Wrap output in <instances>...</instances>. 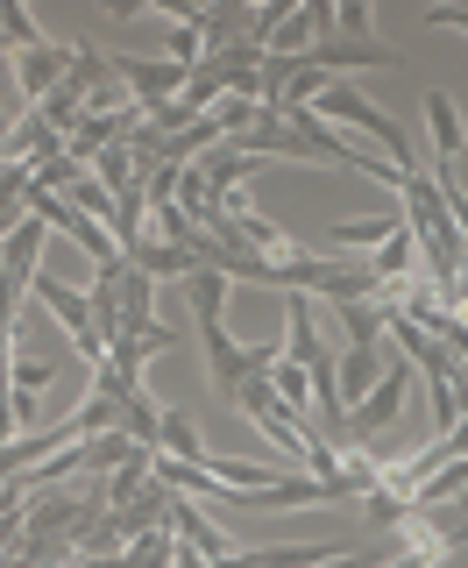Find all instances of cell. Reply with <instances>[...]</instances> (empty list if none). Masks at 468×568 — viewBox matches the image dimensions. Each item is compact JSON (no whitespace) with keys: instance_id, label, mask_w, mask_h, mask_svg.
Returning a JSON list of instances; mask_svg holds the SVG:
<instances>
[{"instance_id":"cell-1","label":"cell","mask_w":468,"mask_h":568,"mask_svg":"<svg viewBox=\"0 0 468 568\" xmlns=\"http://www.w3.org/2000/svg\"><path fill=\"white\" fill-rule=\"evenodd\" d=\"M468 547V511L461 505H411L405 526H390L384 568H440Z\"/></svg>"},{"instance_id":"cell-2","label":"cell","mask_w":468,"mask_h":568,"mask_svg":"<svg viewBox=\"0 0 468 568\" xmlns=\"http://www.w3.org/2000/svg\"><path fill=\"white\" fill-rule=\"evenodd\" d=\"M29 292L43 298L50 313H58V327L71 334V348H79L85 363L100 369V363H106V342H100V320H93V298H85V292H71V284H64V277H50V271H35V284H29Z\"/></svg>"},{"instance_id":"cell-3","label":"cell","mask_w":468,"mask_h":568,"mask_svg":"<svg viewBox=\"0 0 468 568\" xmlns=\"http://www.w3.org/2000/svg\"><path fill=\"white\" fill-rule=\"evenodd\" d=\"M405 390H411V363H390L384 377H376V390H369V398H363V405H355V413H348V440H340V455H348V448H363V440H376V434H384V426L405 413Z\"/></svg>"},{"instance_id":"cell-4","label":"cell","mask_w":468,"mask_h":568,"mask_svg":"<svg viewBox=\"0 0 468 568\" xmlns=\"http://www.w3.org/2000/svg\"><path fill=\"white\" fill-rule=\"evenodd\" d=\"M106 64H114V79L142 100V114L164 106V100H185V85H192V64H171V58H106Z\"/></svg>"},{"instance_id":"cell-5","label":"cell","mask_w":468,"mask_h":568,"mask_svg":"<svg viewBox=\"0 0 468 568\" xmlns=\"http://www.w3.org/2000/svg\"><path fill=\"white\" fill-rule=\"evenodd\" d=\"M64 79H71V50L64 43H43V50H22V58H14V93L35 100V106L58 93Z\"/></svg>"},{"instance_id":"cell-6","label":"cell","mask_w":468,"mask_h":568,"mask_svg":"<svg viewBox=\"0 0 468 568\" xmlns=\"http://www.w3.org/2000/svg\"><path fill=\"white\" fill-rule=\"evenodd\" d=\"M43 235H50V227L35 221V213H22V227H14V235L0 242V277L35 284V271H43Z\"/></svg>"},{"instance_id":"cell-7","label":"cell","mask_w":468,"mask_h":568,"mask_svg":"<svg viewBox=\"0 0 468 568\" xmlns=\"http://www.w3.org/2000/svg\"><path fill=\"white\" fill-rule=\"evenodd\" d=\"M121 263H129V271H142V277H156V284H164V277H192V271H206V263L192 256V248H177V242H156V235H142V242H135Z\"/></svg>"},{"instance_id":"cell-8","label":"cell","mask_w":468,"mask_h":568,"mask_svg":"<svg viewBox=\"0 0 468 568\" xmlns=\"http://www.w3.org/2000/svg\"><path fill=\"white\" fill-rule=\"evenodd\" d=\"M398 227H405V206L398 213H363V221H340L334 235H327V248H334V256H355V248H369V256H376Z\"/></svg>"},{"instance_id":"cell-9","label":"cell","mask_w":468,"mask_h":568,"mask_svg":"<svg viewBox=\"0 0 468 568\" xmlns=\"http://www.w3.org/2000/svg\"><path fill=\"white\" fill-rule=\"evenodd\" d=\"M200 342H206V369H213V384H221L227 398H234V390L248 384V348H234V342H227V327H221V320H206V327H200Z\"/></svg>"},{"instance_id":"cell-10","label":"cell","mask_w":468,"mask_h":568,"mask_svg":"<svg viewBox=\"0 0 468 568\" xmlns=\"http://www.w3.org/2000/svg\"><path fill=\"white\" fill-rule=\"evenodd\" d=\"M171 342H177V327H156V334H114V342H106V369H121L129 384H142V363H150V355H164Z\"/></svg>"},{"instance_id":"cell-11","label":"cell","mask_w":468,"mask_h":568,"mask_svg":"<svg viewBox=\"0 0 468 568\" xmlns=\"http://www.w3.org/2000/svg\"><path fill=\"white\" fill-rule=\"evenodd\" d=\"M426 121H434V142H440V164L447 171H455L461 164V114H455V100H447V93H426Z\"/></svg>"},{"instance_id":"cell-12","label":"cell","mask_w":468,"mask_h":568,"mask_svg":"<svg viewBox=\"0 0 468 568\" xmlns=\"http://www.w3.org/2000/svg\"><path fill=\"white\" fill-rule=\"evenodd\" d=\"M164 455H171V462H185V469H206V440H200V426H192L185 413H171V405H164Z\"/></svg>"},{"instance_id":"cell-13","label":"cell","mask_w":468,"mask_h":568,"mask_svg":"<svg viewBox=\"0 0 468 568\" xmlns=\"http://www.w3.org/2000/svg\"><path fill=\"white\" fill-rule=\"evenodd\" d=\"M227 284H234L227 271H192V277H185V292H192V320H200V327L227 313Z\"/></svg>"},{"instance_id":"cell-14","label":"cell","mask_w":468,"mask_h":568,"mask_svg":"<svg viewBox=\"0 0 468 568\" xmlns=\"http://www.w3.org/2000/svg\"><path fill=\"white\" fill-rule=\"evenodd\" d=\"M64 200H71V206H79V213H85V221H100V227H114V192H106V185H100V178H93V171H79V178H71V185H64Z\"/></svg>"},{"instance_id":"cell-15","label":"cell","mask_w":468,"mask_h":568,"mask_svg":"<svg viewBox=\"0 0 468 568\" xmlns=\"http://www.w3.org/2000/svg\"><path fill=\"white\" fill-rule=\"evenodd\" d=\"M0 36H8V50L22 58V50H43V29H35V14L22 0H0Z\"/></svg>"},{"instance_id":"cell-16","label":"cell","mask_w":468,"mask_h":568,"mask_svg":"<svg viewBox=\"0 0 468 568\" xmlns=\"http://www.w3.org/2000/svg\"><path fill=\"white\" fill-rule=\"evenodd\" d=\"M171 561H177V532H171V526L142 532V540L129 547V568H171Z\"/></svg>"},{"instance_id":"cell-17","label":"cell","mask_w":468,"mask_h":568,"mask_svg":"<svg viewBox=\"0 0 468 568\" xmlns=\"http://www.w3.org/2000/svg\"><path fill=\"white\" fill-rule=\"evenodd\" d=\"M334 29L348 36V43H369V0H340V8H334Z\"/></svg>"},{"instance_id":"cell-18","label":"cell","mask_w":468,"mask_h":568,"mask_svg":"<svg viewBox=\"0 0 468 568\" xmlns=\"http://www.w3.org/2000/svg\"><path fill=\"white\" fill-rule=\"evenodd\" d=\"M426 29H461L468 36V14L461 8H434V14H426Z\"/></svg>"},{"instance_id":"cell-19","label":"cell","mask_w":468,"mask_h":568,"mask_svg":"<svg viewBox=\"0 0 468 568\" xmlns=\"http://www.w3.org/2000/svg\"><path fill=\"white\" fill-rule=\"evenodd\" d=\"M8 129H14V121H8V106H0V135H8Z\"/></svg>"}]
</instances>
